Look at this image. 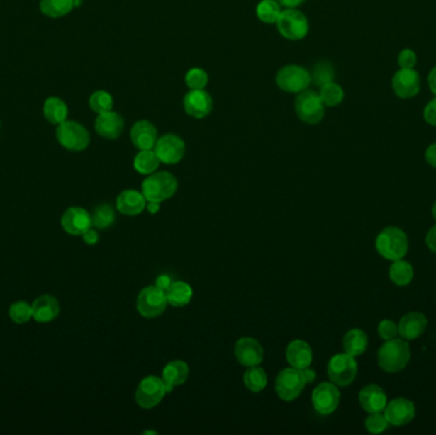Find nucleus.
<instances>
[{"mask_svg":"<svg viewBox=\"0 0 436 435\" xmlns=\"http://www.w3.org/2000/svg\"><path fill=\"white\" fill-rule=\"evenodd\" d=\"M171 283H172V281H171L170 276L167 275L158 276L157 280H156V286L162 288L164 291L169 288Z\"/></svg>","mask_w":436,"mask_h":435,"instance_id":"49","label":"nucleus"},{"mask_svg":"<svg viewBox=\"0 0 436 435\" xmlns=\"http://www.w3.org/2000/svg\"><path fill=\"white\" fill-rule=\"evenodd\" d=\"M184 110L196 119L207 118L213 109V100L206 90H190L184 96Z\"/></svg>","mask_w":436,"mask_h":435,"instance_id":"16","label":"nucleus"},{"mask_svg":"<svg viewBox=\"0 0 436 435\" xmlns=\"http://www.w3.org/2000/svg\"><path fill=\"white\" fill-rule=\"evenodd\" d=\"M148 211L151 212V213H156L160 210V203L157 202H148Z\"/></svg>","mask_w":436,"mask_h":435,"instance_id":"51","label":"nucleus"},{"mask_svg":"<svg viewBox=\"0 0 436 435\" xmlns=\"http://www.w3.org/2000/svg\"><path fill=\"white\" fill-rule=\"evenodd\" d=\"M276 84L279 89L289 94H300L309 89L311 74L308 69L300 65H286L277 72Z\"/></svg>","mask_w":436,"mask_h":435,"instance_id":"6","label":"nucleus"},{"mask_svg":"<svg viewBox=\"0 0 436 435\" xmlns=\"http://www.w3.org/2000/svg\"><path fill=\"white\" fill-rule=\"evenodd\" d=\"M92 226H95L97 229H108L111 225L114 224L115 211L114 208L110 205H97L92 215Z\"/></svg>","mask_w":436,"mask_h":435,"instance_id":"36","label":"nucleus"},{"mask_svg":"<svg viewBox=\"0 0 436 435\" xmlns=\"http://www.w3.org/2000/svg\"><path fill=\"white\" fill-rule=\"evenodd\" d=\"M392 86L397 96L411 98L416 96L420 91V76L413 69H401L394 74Z\"/></svg>","mask_w":436,"mask_h":435,"instance_id":"19","label":"nucleus"},{"mask_svg":"<svg viewBox=\"0 0 436 435\" xmlns=\"http://www.w3.org/2000/svg\"><path fill=\"white\" fill-rule=\"evenodd\" d=\"M411 358V349L406 339L386 341L378 351V363L384 371L397 373L403 371Z\"/></svg>","mask_w":436,"mask_h":435,"instance_id":"1","label":"nucleus"},{"mask_svg":"<svg viewBox=\"0 0 436 435\" xmlns=\"http://www.w3.org/2000/svg\"><path fill=\"white\" fill-rule=\"evenodd\" d=\"M398 63L401 69H413L418 64V57L411 49H405L399 54Z\"/></svg>","mask_w":436,"mask_h":435,"instance_id":"43","label":"nucleus"},{"mask_svg":"<svg viewBox=\"0 0 436 435\" xmlns=\"http://www.w3.org/2000/svg\"><path fill=\"white\" fill-rule=\"evenodd\" d=\"M89 108L96 114H102L113 110L114 106V98L108 94V91H95L89 97Z\"/></svg>","mask_w":436,"mask_h":435,"instance_id":"38","label":"nucleus"},{"mask_svg":"<svg viewBox=\"0 0 436 435\" xmlns=\"http://www.w3.org/2000/svg\"><path fill=\"white\" fill-rule=\"evenodd\" d=\"M268 378L266 371L258 366H250L244 374V384L247 390L252 392H260L266 388Z\"/></svg>","mask_w":436,"mask_h":435,"instance_id":"34","label":"nucleus"},{"mask_svg":"<svg viewBox=\"0 0 436 435\" xmlns=\"http://www.w3.org/2000/svg\"><path fill=\"white\" fill-rule=\"evenodd\" d=\"M367 344H369V339H367V333L364 332L362 329H357V328L348 331L343 337L345 352L351 355V356L362 355L364 352L367 351Z\"/></svg>","mask_w":436,"mask_h":435,"instance_id":"27","label":"nucleus"},{"mask_svg":"<svg viewBox=\"0 0 436 435\" xmlns=\"http://www.w3.org/2000/svg\"><path fill=\"white\" fill-rule=\"evenodd\" d=\"M359 400H360L361 407L369 414L381 412L386 409V403H388L386 390L376 384H369L367 387H364L360 390Z\"/></svg>","mask_w":436,"mask_h":435,"instance_id":"22","label":"nucleus"},{"mask_svg":"<svg viewBox=\"0 0 436 435\" xmlns=\"http://www.w3.org/2000/svg\"><path fill=\"white\" fill-rule=\"evenodd\" d=\"M429 86H430L431 91L436 95V67L429 74Z\"/></svg>","mask_w":436,"mask_h":435,"instance_id":"50","label":"nucleus"},{"mask_svg":"<svg viewBox=\"0 0 436 435\" xmlns=\"http://www.w3.org/2000/svg\"><path fill=\"white\" fill-rule=\"evenodd\" d=\"M74 6V0H41L40 11L50 18H60L70 13Z\"/></svg>","mask_w":436,"mask_h":435,"instance_id":"30","label":"nucleus"},{"mask_svg":"<svg viewBox=\"0 0 436 435\" xmlns=\"http://www.w3.org/2000/svg\"><path fill=\"white\" fill-rule=\"evenodd\" d=\"M389 277L394 285L397 286H407L413 280V267L411 263L405 259L393 261L392 266L389 269Z\"/></svg>","mask_w":436,"mask_h":435,"instance_id":"31","label":"nucleus"},{"mask_svg":"<svg viewBox=\"0 0 436 435\" xmlns=\"http://www.w3.org/2000/svg\"><path fill=\"white\" fill-rule=\"evenodd\" d=\"M235 356L241 365L250 368L262 364L264 351L259 341L252 337H242L235 345Z\"/></svg>","mask_w":436,"mask_h":435,"instance_id":"17","label":"nucleus"},{"mask_svg":"<svg viewBox=\"0 0 436 435\" xmlns=\"http://www.w3.org/2000/svg\"><path fill=\"white\" fill-rule=\"evenodd\" d=\"M130 140L138 149H153L158 140L157 128L148 120H140L130 129Z\"/></svg>","mask_w":436,"mask_h":435,"instance_id":"20","label":"nucleus"},{"mask_svg":"<svg viewBox=\"0 0 436 435\" xmlns=\"http://www.w3.org/2000/svg\"><path fill=\"white\" fill-rule=\"evenodd\" d=\"M319 96L322 98L324 106L335 108V106H338L343 101L345 92H343V89H342L340 84L330 82V84H324V86L320 87Z\"/></svg>","mask_w":436,"mask_h":435,"instance_id":"35","label":"nucleus"},{"mask_svg":"<svg viewBox=\"0 0 436 435\" xmlns=\"http://www.w3.org/2000/svg\"><path fill=\"white\" fill-rule=\"evenodd\" d=\"M44 115L47 122L59 125L67 120L68 106L59 97H49L44 103Z\"/></svg>","mask_w":436,"mask_h":435,"instance_id":"29","label":"nucleus"},{"mask_svg":"<svg viewBox=\"0 0 436 435\" xmlns=\"http://www.w3.org/2000/svg\"><path fill=\"white\" fill-rule=\"evenodd\" d=\"M177 191V178L167 171L151 174L142 184V193L148 202L161 203L171 198Z\"/></svg>","mask_w":436,"mask_h":435,"instance_id":"3","label":"nucleus"},{"mask_svg":"<svg viewBox=\"0 0 436 435\" xmlns=\"http://www.w3.org/2000/svg\"><path fill=\"white\" fill-rule=\"evenodd\" d=\"M0 125H1V123H0Z\"/></svg>","mask_w":436,"mask_h":435,"instance_id":"53","label":"nucleus"},{"mask_svg":"<svg viewBox=\"0 0 436 435\" xmlns=\"http://www.w3.org/2000/svg\"><path fill=\"white\" fill-rule=\"evenodd\" d=\"M167 301L172 307H181L189 304L193 298V288L186 282L175 281L166 290Z\"/></svg>","mask_w":436,"mask_h":435,"instance_id":"28","label":"nucleus"},{"mask_svg":"<svg viewBox=\"0 0 436 435\" xmlns=\"http://www.w3.org/2000/svg\"><path fill=\"white\" fill-rule=\"evenodd\" d=\"M384 415L389 425L403 426L413 420V417L416 415V407L410 400L399 397L386 403Z\"/></svg>","mask_w":436,"mask_h":435,"instance_id":"15","label":"nucleus"},{"mask_svg":"<svg viewBox=\"0 0 436 435\" xmlns=\"http://www.w3.org/2000/svg\"><path fill=\"white\" fill-rule=\"evenodd\" d=\"M169 301L166 291L155 286H147L140 291L137 299V309L145 318H156L164 313Z\"/></svg>","mask_w":436,"mask_h":435,"instance_id":"10","label":"nucleus"},{"mask_svg":"<svg viewBox=\"0 0 436 435\" xmlns=\"http://www.w3.org/2000/svg\"><path fill=\"white\" fill-rule=\"evenodd\" d=\"M124 119L121 118L119 113L116 111H106L99 114L95 120V129L97 135H101L102 138L106 140H116L119 138L124 132Z\"/></svg>","mask_w":436,"mask_h":435,"instance_id":"18","label":"nucleus"},{"mask_svg":"<svg viewBox=\"0 0 436 435\" xmlns=\"http://www.w3.org/2000/svg\"><path fill=\"white\" fill-rule=\"evenodd\" d=\"M83 242L87 245H96L99 243V232L95 229H89L82 235Z\"/></svg>","mask_w":436,"mask_h":435,"instance_id":"45","label":"nucleus"},{"mask_svg":"<svg viewBox=\"0 0 436 435\" xmlns=\"http://www.w3.org/2000/svg\"><path fill=\"white\" fill-rule=\"evenodd\" d=\"M153 149L161 162L167 165H175L183 160L185 154V142L179 135L169 133L158 137Z\"/></svg>","mask_w":436,"mask_h":435,"instance_id":"12","label":"nucleus"},{"mask_svg":"<svg viewBox=\"0 0 436 435\" xmlns=\"http://www.w3.org/2000/svg\"><path fill=\"white\" fill-rule=\"evenodd\" d=\"M32 310L38 323H50L60 314V304L52 295H41L32 303Z\"/></svg>","mask_w":436,"mask_h":435,"instance_id":"21","label":"nucleus"},{"mask_svg":"<svg viewBox=\"0 0 436 435\" xmlns=\"http://www.w3.org/2000/svg\"><path fill=\"white\" fill-rule=\"evenodd\" d=\"M328 377L332 383L340 387H347L352 383L357 375V363L354 356L348 354H337L329 360Z\"/></svg>","mask_w":436,"mask_h":435,"instance_id":"9","label":"nucleus"},{"mask_svg":"<svg viewBox=\"0 0 436 435\" xmlns=\"http://www.w3.org/2000/svg\"><path fill=\"white\" fill-rule=\"evenodd\" d=\"M281 7H285L286 9H295V8L303 6L306 0H277Z\"/></svg>","mask_w":436,"mask_h":435,"instance_id":"48","label":"nucleus"},{"mask_svg":"<svg viewBox=\"0 0 436 435\" xmlns=\"http://www.w3.org/2000/svg\"><path fill=\"white\" fill-rule=\"evenodd\" d=\"M295 111L301 122L315 125L322 122L325 114V106L315 91L305 90L295 98Z\"/></svg>","mask_w":436,"mask_h":435,"instance_id":"5","label":"nucleus"},{"mask_svg":"<svg viewBox=\"0 0 436 435\" xmlns=\"http://www.w3.org/2000/svg\"><path fill=\"white\" fill-rule=\"evenodd\" d=\"M378 333L380 337L384 341L389 339H397L398 336V326L396 324V322L391 320H383L378 326Z\"/></svg>","mask_w":436,"mask_h":435,"instance_id":"42","label":"nucleus"},{"mask_svg":"<svg viewBox=\"0 0 436 435\" xmlns=\"http://www.w3.org/2000/svg\"><path fill=\"white\" fill-rule=\"evenodd\" d=\"M208 81V73L202 68H191L185 74V84L190 90H204Z\"/></svg>","mask_w":436,"mask_h":435,"instance_id":"40","label":"nucleus"},{"mask_svg":"<svg viewBox=\"0 0 436 435\" xmlns=\"http://www.w3.org/2000/svg\"><path fill=\"white\" fill-rule=\"evenodd\" d=\"M286 358L292 368L305 369L309 368L313 361V350L308 342L303 339H295L287 346Z\"/></svg>","mask_w":436,"mask_h":435,"instance_id":"24","label":"nucleus"},{"mask_svg":"<svg viewBox=\"0 0 436 435\" xmlns=\"http://www.w3.org/2000/svg\"><path fill=\"white\" fill-rule=\"evenodd\" d=\"M166 395V385L161 378L150 375L140 382L135 390V401L142 409H153Z\"/></svg>","mask_w":436,"mask_h":435,"instance_id":"11","label":"nucleus"},{"mask_svg":"<svg viewBox=\"0 0 436 435\" xmlns=\"http://www.w3.org/2000/svg\"><path fill=\"white\" fill-rule=\"evenodd\" d=\"M375 248L388 261L403 259L408 252V237L402 229L389 226L380 231L375 240Z\"/></svg>","mask_w":436,"mask_h":435,"instance_id":"2","label":"nucleus"},{"mask_svg":"<svg viewBox=\"0 0 436 435\" xmlns=\"http://www.w3.org/2000/svg\"><path fill=\"white\" fill-rule=\"evenodd\" d=\"M424 118L430 125L436 127V98L431 100L424 110Z\"/></svg>","mask_w":436,"mask_h":435,"instance_id":"44","label":"nucleus"},{"mask_svg":"<svg viewBox=\"0 0 436 435\" xmlns=\"http://www.w3.org/2000/svg\"><path fill=\"white\" fill-rule=\"evenodd\" d=\"M276 25L279 33L285 39L292 41L303 40L309 33V21L306 18V16L296 8L282 11Z\"/></svg>","mask_w":436,"mask_h":435,"instance_id":"8","label":"nucleus"},{"mask_svg":"<svg viewBox=\"0 0 436 435\" xmlns=\"http://www.w3.org/2000/svg\"><path fill=\"white\" fill-rule=\"evenodd\" d=\"M308 380L303 369L287 368L279 374L276 379V392L284 401H294L301 395Z\"/></svg>","mask_w":436,"mask_h":435,"instance_id":"7","label":"nucleus"},{"mask_svg":"<svg viewBox=\"0 0 436 435\" xmlns=\"http://www.w3.org/2000/svg\"><path fill=\"white\" fill-rule=\"evenodd\" d=\"M426 327H427V318L424 314L418 312L407 313L399 320V336L406 341L418 339L425 332Z\"/></svg>","mask_w":436,"mask_h":435,"instance_id":"23","label":"nucleus"},{"mask_svg":"<svg viewBox=\"0 0 436 435\" xmlns=\"http://www.w3.org/2000/svg\"><path fill=\"white\" fill-rule=\"evenodd\" d=\"M311 401L318 414L330 415L332 412H335L340 405L341 393L335 383L324 382L313 390Z\"/></svg>","mask_w":436,"mask_h":435,"instance_id":"13","label":"nucleus"},{"mask_svg":"<svg viewBox=\"0 0 436 435\" xmlns=\"http://www.w3.org/2000/svg\"><path fill=\"white\" fill-rule=\"evenodd\" d=\"M425 159L427 161V164L436 169V143H432L431 146L427 147L425 152Z\"/></svg>","mask_w":436,"mask_h":435,"instance_id":"46","label":"nucleus"},{"mask_svg":"<svg viewBox=\"0 0 436 435\" xmlns=\"http://www.w3.org/2000/svg\"><path fill=\"white\" fill-rule=\"evenodd\" d=\"M160 162L161 161L158 160L155 149H142L140 154L134 157L133 166L137 173L151 175L157 170Z\"/></svg>","mask_w":436,"mask_h":435,"instance_id":"32","label":"nucleus"},{"mask_svg":"<svg viewBox=\"0 0 436 435\" xmlns=\"http://www.w3.org/2000/svg\"><path fill=\"white\" fill-rule=\"evenodd\" d=\"M282 9L277 0H262L257 7V16L263 23H277Z\"/></svg>","mask_w":436,"mask_h":435,"instance_id":"33","label":"nucleus"},{"mask_svg":"<svg viewBox=\"0 0 436 435\" xmlns=\"http://www.w3.org/2000/svg\"><path fill=\"white\" fill-rule=\"evenodd\" d=\"M335 81V68L329 62H319L311 73V82L322 87Z\"/></svg>","mask_w":436,"mask_h":435,"instance_id":"39","label":"nucleus"},{"mask_svg":"<svg viewBox=\"0 0 436 435\" xmlns=\"http://www.w3.org/2000/svg\"><path fill=\"white\" fill-rule=\"evenodd\" d=\"M8 314L16 324H26L33 318L32 304L25 300L14 301L9 307Z\"/></svg>","mask_w":436,"mask_h":435,"instance_id":"37","label":"nucleus"},{"mask_svg":"<svg viewBox=\"0 0 436 435\" xmlns=\"http://www.w3.org/2000/svg\"><path fill=\"white\" fill-rule=\"evenodd\" d=\"M426 244L431 252L436 253V225L431 227L430 231L426 235Z\"/></svg>","mask_w":436,"mask_h":435,"instance_id":"47","label":"nucleus"},{"mask_svg":"<svg viewBox=\"0 0 436 435\" xmlns=\"http://www.w3.org/2000/svg\"><path fill=\"white\" fill-rule=\"evenodd\" d=\"M432 216H434V218L436 220V202L434 203V207H432Z\"/></svg>","mask_w":436,"mask_h":435,"instance_id":"52","label":"nucleus"},{"mask_svg":"<svg viewBox=\"0 0 436 435\" xmlns=\"http://www.w3.org/2000/svg\"><path fill=\"white\" fill-rule=\"evenodd\" d=\"M57 140L59 145L65 149L72 152H81L89 147L91 137L89 130L81 123L65 120L57 125Z\"/></svg>","mask_w":436,"mask_h":435,"instance_id":"4","label":"nucleus"},{"mask_svg":"<svg viewBox=\"0 0 436 435\" xmlns=\"http://www.w3.org/2000/svg\"><path fill=\"white\" fill-rule=\"evenodd\" d=\"M189 377V366L183 360H174L167 363L162 371V380L166 385V393H170L174 387L181 385Z\"/></svg>","mask_w":436,"mask_h":435,"instance_id":"26","label":"nucleus"},{"mask_svg":"<svg viewBox=\"0 0 436 435\" xmlns=\"http://www.w3.org/2000/svg\"><path fill=\"white\" fill-rule=\"evenodd\" d=\"M60 224L67 234L79 237L92 227V218L82 207H69L64 211Z\"/></svg>","mask_w":436,"mask_h":435,"instance_id":"14","label":"nucleus"},{"mask_svg":"<svg viewBox=\"0 0 436 435\" xmlns=\"http://www.w3.org/2000/svg\"><path fill=\"white\" fill-rule=\"evenodd\" d=\"M389 426V422L386 420V415L380 414V412H373L367 416L365 420V428L367 431L373 433V434H380L384 430H386Z\"/></svg>","mask_w":436,"mask_h":435,"instance_id":"41","label":"nucleus"},{"mask_svg":"<svg viewBox=\"0 0 436 435\" xmlns=\"http://www.w3.org/2000/svg\"><path fill=\"white\" fill-rule=\"evenodd\" d=\"M147 199L143 193L137 192L134 189H128L119 194L116 199L118 211L127 216H137L145 211Z\"/></svg>","mask_w":436,"mask_h":435,"instance_id":"25","label":"nucleus"}]
</instances>
